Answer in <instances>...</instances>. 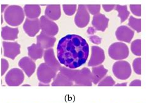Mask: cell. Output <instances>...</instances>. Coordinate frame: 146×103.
I'll return each mask as SVG.
<instances>
[{
    "label": "cell",
    "mask_w": 146,
    "mask_h": 103,
    "mask_svg": "<svg viewBox=\"0 0 146 103\" xmlns=\"http://www.w3.org/2000/svg\"><path fill=\"white\" fill-rule=\"evenodd\" d=\"M115 5H103L102 7L104 9L106 12H110L111 11L114 9Z\"/></svg>",
    "instance_id": "obj_34"
},
{
    "label": "cell",
    "mask_w": 146,
    "mask_h": 103,
    "mask_svg": "<svg viewBox=\"0 0 146 103\" xmlns=\"http://www.w3.org/2000/svg\"><path fill=\"white\" fill-rule=\"evenodd\" d=\"M131 11L132 13L135 15L136 16H139L140 17L141 16V5H131L129 6Z\"/></svg>",
    "instance_id": "obj_31"
},
{
    "label": "cell",
    "mask_w": 146,
    "mask_h": 103,
    "mask_svg": "<svg viewBox=\"0 0 146 103\" xmlns=\"http://www.w3.org/2000/svg\"><path fill=\"white\" fill-rule=\"evenodd\" d=\"M44 59L45 63L48 66L59 71L61 67L60 64L57 60L54 55V51L52 48H49L46 50L44 52Z\"/></svg>",
    "instance_id": "obj_16"
},
{
    "label": "cell",
    "mask_w": 146,
    "mask_h": 103,
    "mask_svg": "<svg viewBox=\"0 0 146 103\" xmlns=\"http://www.w3.org/2000/svg\"><path fill=\"white\" fill-rule=\"evenodd\" d=\"M51 85L52 86H73L74 82L70 80L67 76L59 72L54 78V81Z\"/></svg>",
    "instance_id": "obj_22"
},
{
    "label": "cell",
    "mask_w": 146,
    "mask_h": 103,
    "mask_svg": "<svg viewBox=\"0 0 146 103\" xmlns=\"http://www.w3.org/2000/svg\"><path fill=\"white\" fill-rule=\"evenodd\" d=\"M22 86H30V85H22Z\"/></svg>",
    "instance_id": "obj_40"
},
{
    "label": "cell",
    "mask_w": 146,
    "mask_h": 103,
    "mask_svg": "<svg viewBox=\"0 0 146 103\" xmlns=\"http://www.w3.org/2000/svg\"><path fill=\"white\" fill-rule=\"evenodd\" d=\"M7 6H8V5H1V12L2 13H3L4 11H5V9L6 8Z\"/></svg>",
    "instance_id": "obj_38"
},
{
    "label": "cell",
    "mask_w": 146,
    "mask_h": 103,
    "mask_svg": "<svg viewBox=\"0 0 146 103\" xmlns=\"http://www.w3.org/2000/svg\"><path fill=\"white\" fill-rule=\"evenodd\" d=\"M131 49L134 54L140 56L141 55V40L137 39L133 41L131 45Z\"/></svg>",
    "instance_id": "obj_26"
},
{
    "label": "cell",
    "mask_w": 146,
    "mask_h": 103,
    "mask_svg": "<svg viewBox=\"0 0 146 103\" xmlns=\"http://www.w3.org/2000/svg\"><path fill=\"white\" fill-rule=\"evenodd\" d=\"M115 82L114 80L110 77V76H107L106 78L102 79L98 84L99 86H113L115 85Z\"/></svg>",
    "instance_id": "obj_27"
},
{
    "label": "cell",
    "mask_w": 146,
    "mask_h": 103,
    "mask_svg": "<svg viewBox=\"0 0 146 103\" xmlns=\"http://www.w3.org/2000/svg\"><path fill=\"white\" fill-rule=\"evenodd\" d=\"M45 16L51 21L58 20L61 16L60 6L59 5H48L45 9Z\"/></svg>",
    "instance_id": "obj_18"
},
{
    "label": "cell",
    "mask_w": 146,
    "mask_h": 103,
    "mask_svg": "<svg viewBox=\"0 0 146 103\" xmlns=\"http://www.w3.org/2000/svg\"><path fill=\"white\" fill-rule=\"evenodd\" d=\"M18 28H12L9 26L3 27L1 29V37L3 40L13 41L18 38Z\"/></svg>",
    "instance_id": "obj_20"
},
{
    "label": "cell",
    "mask_w": 146,
    "mask_h": 103,
    "mask_svg": "<svg viewBox=\"0 0 146 103\" xmlns=\"http://www.w3.org/2000/svg\"><path fill=\"white\" fill-rule=\"evenodd\" d=\"M116 86H127V83H118L116 85H115Z\"/></svg>",
    "instance_id": "obj_37"
},
{
    "label": "cell",
    "mask_w": 146,
    "mask_h": 103,
    "mask_svg": "<svg viewBox=\"0 0 146 103\" xmlns=\"http://www.w3.org/2000/svg\"><path fill=\"white\" fill-rule=\"evenodd\" d=\"M9 68V63L5 59H1V75H4Z\"/></svg>",
    "instance_id": "obj_32"
},
{
    "label": "cell",
    "mask_w": 146,
    "mask_h": 103,
    "mask_svg": "<svg viewBox=\"0 0 146 103\" xmlns=\"http://www.w3.org/2000/svg\"><path fill=\"white\" fill-rule=\"evenodd\" d=\"M62 7L65 14H67V16H71L72 15H74L76 10V5H64L62 6Z\"/></svg>",
    "instance_id": "obj_28"
},
{
    "label": "cell",
    "mask_w": 146,
    "mask_h": 103,
    "mask_svg": "<svg viewBox=\"0 0 146 103\" xmlns=\"http://www.w3.org/2000/svg\"><path fill=\"white\" fill-rule=\"evenodd\" d=\"M96 32V30L93 27H91L88 28V30H87V33L88 34V35H93Z\"/></svg>",
    "instance_id": "obj_36"
},
{
    "label": "cell",
    "mask_w": 146,
    "mask_h": 103,
    "mask_svg": "<svg viewBox=\"0 0 146 103\" xmlns=\"http://www.w3.org/2000/svg\"><path fill=\"white\" fill-rule=\"evenodd\" d=\"M57 72V70L48 66L45 62L41 63L37 69V78L41 83L49 84L56 77Z\"/></svg>",
    "instance_id": "obj_3"
},
{
    "label": "cell",
    "mask_w": 146,
    "mask_h": 103,
    "mask_svg": "<svg viewBox=\"0 0 146 103\" xmlns=\"http://www.w3.org/2000/svg\"><path fill=\"white\" fill-rule=\"evenodd\" d=\"M38 85L39 86H49V84H44V83H40L39 84H38Z\"/></svg>",
    "instance_id": "obj_39"
},
{
    "label": "cell",
    "mask_w": 146,
    "mask_h": 103,
    "mask_svg": "<svg viewBox=\"0 0 146 103\" xmlns=\"http://www.w3.org/2000/svg\"><path fill=\"white\" fill-rule=\"evenodd\" d=\"M24 74L21 69L13 68L7 72L5 77V82L8 86H17L24 82Z\"/></svg>",
    "instance_id": "obj_6"
},
{
    "label": "cell",
    "mask_w": 146,
    "mask_h": 103,
    "mask_svg": "<svg viewBox=\"0 0 146 103\" xmlns=\"http://www.w3.org/2000/svg\"><path fill=\"white\" fill-rule=\"evenodd\" d=\"M23 29L29 37H35L41 30L40 19H30L27 18L23 25Z\"/></svg>",
    "instance_id": "obj_12"
},
{
    "label": "cell",
    "mask_w": 146,
    "mask_h": 103,
    "mask_svg": "<svg viewBox=\"0 0 146 103\" xmlns=\"http://www.w3.org/2000/svg\"><path fill=\"white\" fill-rule=\"evenodd\" d=\"M37 45L43 48V49H49L52 48L54 45L56 39L54 37H50L45 33L41 32L39 35L36 37Z\"/></svg>",
    "instance_id": "obj_17"
},
{
    "label": "cell",
    "mask_w": 146,
    "mask_h": 103,
    "mask_svg": "<svg viewBox=\"0 0 146 103\" xmlns=\"http://www.w3.org/2000/svg\"><path fill=\"white\" fill-rule=\"evenodd\" d=\"M24 9L25 16L30 19H38L41 14V7L38 5H26Z\"/></svg>",
    "instance_id": "obj_21"
},
{
    "label": "cell",
    "mask_w": 146,
    "mask_h": 103,
    "mask_svg": "<svg viewBox=\"0 0 146 103\" xmlns=\"http://www.w3.org/2000/svg\"><path fill=\"white\" fill-rule=\"evenodd\" d=\"M5 20L11 26H19L23 22L25 18V13L20 6H9L5 10L4 14Z\"/></svg>",
    "instance_id": "obj_2"
},
{
    "label": "cell",
    "mask_w": 146,
    "mask_h": 103,
    "mask_svg": "<svg viewBox=\"0 0 146 103\" xmlns=\"http://www.w3.org/2000/svg\"><path fill=\"white\" fill-rule=\"evenodd\" d=\"M18 65L29 77H31L36 69L35 63L29 57L22 58L19 60Z\"/></svg>",
    "instance_id": "obj_14"
},
{
    "label": "cell",
    "mask_w": 146,
    "mask_h": 103,
    "mask_svg": "<svg viewBox=\"0 0 146 103\" xmlns=\"http://www.w3.org/2000/svg\"><path fill=\"white\" fill-rule=\"evenodd\" d=\"M74 82L76 86H93L91 72L89 68L84 67L79 70Z\"/></svg>",
    "instance_id": "obj_9"
},
{
    "label": "cell",
    "mask_w": 146,
    "mask_h": 103,
    "mask_svg": "<svg viewBox=\"0 0 146 103\" xmlns=\"http://www.w3.org/2000/svg\"><path fill=\"white\" fill-rule=\"evenodd\" d=\"M115 10L118 12V16L120 18L121 23L124 22L128 18L129 12L128 10L127 6L116 5L115 6Z\"/></svg>",
    "instance_id": "obj_24"
},
{
    "label": "cell",
    "mask_w": 146,
    "mask_h": 103,
    "mask_svg": "<svg viewBox=\"0 0 146 103\" xmlns=\"http://www.w3.org/2000/svg\"><path fill=\"white\" fill-rule=\"evenodd\" d=\"M28 54L30 59L36 60L41 59L44 54V49L37 44H32V46L27 48Z\"/></svg>",
    "instance_id": "obj_23"
},
{
    "label": "cell",
    "mask_w": 146,
    "mask_h": 103,
    "mask_svg": "<svg viewBox=\"0 0 146 103\" xmlns=\"http://www.w3.org/2000/svg\"><path fill=\"white\" fill-rule=\"evenodd\" d=\"M130 86H141V82L140 80H135L131 82L129 84Z\"/></svg>",
    "instance_id": "obj_35"
},
{
    "label": "cell",
    "mask_w": 146,
    "mask_h": 103,
    "mask_svg": "<svg viewBox=\"0 0 146 103\" xmlns=\"http://www.w3.org/2000/svg\"><path fill=\"white\" fill-rule=\"evenodd\" d=\"M89 45L78 35H67L57 44V56L60 64L74 69L85 64L89 56Z\"/></svg>",
    "instance_id": "obj_1"
},
{
    "label": "cell",
    "mask_w": 146,
    "mask_h": 103,
    "mask_svg": "<svg viewBox=\"0 0 146 103\" xmlns=\"http://www.w3.org/2000/svg\"><path fill=\"white\" fill-rule=\"evenodd\" d=\"M4 56L14 60L21 53V45L17 42H3Z\"/></svg>",
    "instance_id": "obj_10"
},
{
    "label": "cell",
    "mask_w": 146,
    "mask_h": 103,
    "mask_svg": "<svg viewBox=\"0 0 146 103\" xmlns=\"http://www.w3.org/2000/svg\"><path fill=\"white\" fill-rule=\"evenodd\" d=\"M112 71L115 77L122 80L128 79L131 74V68L129 63L124 60L114 63Z\"/></svg>",
    "instance_id": "obj_5"
},
{
    "label": "cell",
    "mask_w": 146,
    "mask_h": 103,
    "mask_svg": "<svg viewBox=\"0 0 146 103\" xmlns=\"http://www.w3.org/2000/svg\"><path fill=\"white\" fill-rule=\"evenodd\" d=\"M115 35L118 40L129 43L133 39L134 32L127 26L121 25L117 29Z\"/></svg>",
    "instance_id": "obj_13"
},
{
    "label": "cell",
    "mask_w": 146,
    "mask_h": 103,
    "mask_svg": "<svg viewBox=\"0 0 146 103\" xmlns=\"http://www.w3.org/2000/svg\"><path fill=\"white\" fill-rule=\"evenodd\" d=\"M109 55L114 60H122L127 58L129 52L128 46L121 42H116L110 45Z\"/></svg>",
    "instance_id": "obj_4"
},
{
    "label": "cell",
    "mask_w": 146,
    "mask_h": 103,
    "mask_svg": "<svg viewBox=\"0 0 146 103\" xmlns=\"http://www.w3.org/2000/svg\"><path fill=\"white\" fill-rule=\"evenodd\" d=\"M108 70L104 67V66H99L94 67L92 68V83L95 85L101 81L103 78L105 77Z\"/></svg>",
    "instance_id": "obj_19"
},
{
    "label": "cell",
    "mask_w": 146,
    "mask_h": 103,
    "mask_svg": "<svg viewBox=\"0 0 146 103\" xmlns=\"http://www.w3.org/2000/svg\"><path fill=\"white\" fill-rule=\"evenodd\" d=\"M133 67L134 71L138 75L141 74V59L138 58L134 59L133 62Z\"/></svg>",
    "instance_id": "obj_29"
},
{
    "label": "cell",
    "mask_w": 146,
    "mask_h": 103,
    "mask_svg": "<svg viewBox=\"0 0 146 103\" xmlns=\"http://www.w3.org/2000/svg\"><path fill=\"white\" fill-rule=\"evenodd\" d=\"M87 10L89 11V12L93 15H96L99 14L100 10H101V5H85Z\"/></svg>",
    "instance_id": "obj_30"
},
{
    "label": "cell",
    "mask_w": 146,
    "mask_h": 103,
    "mask_svg": "<svg viewBox=\"0 0 146 103\" xmlns=\"http://www.w3.org/2000/svg\"><path fill=\"white\" fill-rule=\"evenodd\" d=\"M109 19L102 14H98L93 16L92 25L96 30L99 31L104 32L108 27Z\"/></svg>",
    "instance_id": "obj_15"
},
{
    "label": "cell",
    "mask_w": 146,
    "mask_h": 103,
    "mask_svg": "<svg viewBox=\"0 0 146 103\" xmlns=\"http://www.w3.org/2000/svg\"><path fill=\"white\" fill-rule=\"evenodd\" d=\"M128 25L131 28H132L138 33L141 31V19H136L133 16H130L129 19Z\"/></svg>",
    "instance_id": "obj_25"
},
{
    "label": "cell",
    "mask_w": 146,
    "mask_h": 103,
    "mask_svg": "<svg viewBox=\"0 0 146 103\" xmlns=\"http://www.w3.org/2000/svg\"><path fill=\"white\" fill-rule=\"evenodd\" d=\"M41 32L50 37L56 35L59 32V27L54 22L49 19L46 16H41L40 19Z\"/></svg>",
    "instance_id": "obj_7"
},
{
    "label": "cell",
    "mask_w": 146,
    "mask_h": 103,
    "mask_svg": "<svg viewBox=\"0 0 146 103\" xmlns=\"http://www.w3.org/2000/svg\"><path fill=\"white\" fill-rule=\"evenodd\" d=\"M90 16L85 5H80L75 17V22L79 28H84L89 24Z\"/></svg>",
    "instance_id": "obj_8"
},
{
    "label": "cell",
    "mask_w": 146,
    "mask_h": 103,
    "mask_svg": "<svg viewBox=\"0 0 146 103\" xmlns=\"http://www.w3.org/2000/svg\"><path fill=\"white\" fill-rule=\"evenodd\" d=\"M90 40L91 41V42H92V43H94V44L99 45V44H101V43L102 39H101V38L99 37L98 36L93 35V36H91L90 37Z\"/></svg>",
    "instance_id": "obj_33"
},
{
    "label": "cell",
    "mask_w": 146,
    "mask_h": 103,
    "mask_svg": "<svg viewBox=\"0 0 146 103\" xmlns=\"http://www.w3.org/2000/svg\"><path fill=\"white\" fill-rule=\"evenodd\" d=\"M105 60L104 51L99 47L93 46L91 48V56L88 66L90 67L97 66L101 64Z\"/></svg>",
    "instance_id": "obj_11"
}]
</instances>
